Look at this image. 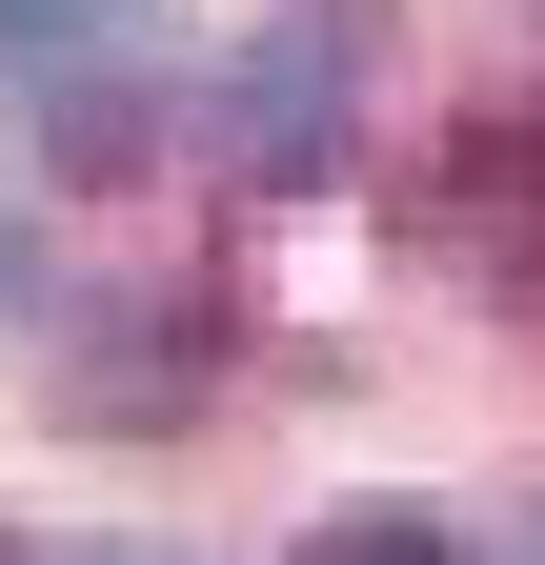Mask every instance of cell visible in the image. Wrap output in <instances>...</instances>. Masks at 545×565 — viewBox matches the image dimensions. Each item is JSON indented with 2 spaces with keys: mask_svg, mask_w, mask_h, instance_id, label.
<instances>
[{
  "mask_svg": "<svg viewBox=\"0 0 545 565\" xmlns=\"http://www.w3.org/2000/svg\"><path fill=\"white\" fill-rule=\"evenodd\" d=\"M202 384H223V303H202V282H121V303L61 343V424H101V445L182 424Z\"/></svg>",
  "mask_w": 545,
  "mask_h": 565,
  "instance_id": "obj_1",
  "label": "cell"
},
{
  "mask_svg": "<svg viewBox=\"0 0 545 565\" xmlns=\"http://www.w3.org/2000/svg\"><path fill=\"white\" fill-rule=\"evenodd\" d=\"M344 141H364L344 21H263V41L223 61V162H243V182H344Z\"/></svg>",
  "mask_w": 545,
  "mask_h": 565,
  "instance_id": "obj_2",
  "label": "cell"
},
{
  "mask_svg": "<svg viewBox=\"0 0 545 565\" xmlns=\"http://www.w3.org/2000/svg\"><path fill=\"white\" fill-rule=\"evenodd\" d=\"M445 243H485L505 282H545V102L464 121V162H445Z\"/></svg>",
  "mask_w": 545,
  "mask_h": 565,
  "instance_id": "obj_3",
  "label": "cell"
},
{
  "mask_svg": "<svg viewBox=\"0 0 545 565\" xmlns=\"http://www.w3.org/2000/svg\"><path fill=\"white\" fill-rule=\"evenodd\" d=\"M41 162H61V182H142V162H162V82H101V61H82V82L41 102Z\"/></svg>",
  "mask_w": 545,
  "mask_h": 565,
  "instance_id": "obj_4",
  "label": "cell"
},
{
  "mask_svg": "<svg viewBox=\"0 0 545 565\" xmlns=\"http://www.w3.org/2000/svg\"><path fill=\"white\" fill-rule=\"evenodd\" d=\"M284 565H464V525L445 505H344V525H303Z\"/></svg>",
  "mask_w": 545,
  "mask_h": 565,
  "instance_id": "obj_5",
  "label": "cell"
},
{
  "mask_svg": "<svg viewBox=\"0 0 545 565\" xmlns=\"http://www.w3.org/2000/svg\"><path fill=\"white\" fill-rule=\"evenodd\" d=\"M82 21H101V0H0V61H61Z\"/></svg>",
  "mask_w": 545,
  "mask_h": 565,
  "instance_id": "obj_6",
  "label": "cell"
},
{
  "mask_svg": "<svg viewBox=\"0 0 545 565\" xmlns=\"http://www.w3.org/2000/svg\"><path fill=\"white\" fill-rule=\"evenodd\" d=\"M0 323H41V223L0 202Z\"/></svg>",
  "mask_w": 545,
  "mask_h": 565,
  "instance_id": "obj_7",
  "label": "cell"
},
{
  "mask_svg": "<svg viewBox=\"0 0 545 565\" xmlns=\"http://www.w3.org/2000/svg\"><path fill=\"white\" fill-rule=\"evenodd\" d=\"M61 565H162V545H61Z\"/></svg>",
  "mask_w": 545,
  "mask_h": 565,
  "instance_id": "obj_8",
  "label": "cell"
},
{
  "mask_svg": "<svg viewBox=\"0 0 545 565\" xmlns=\"http://www.w3.org/2000/svg\"><path fill=\"white\" fill-rule=\"evenodd\" d=\"M505 565H545V505H525V525H505Z\"/></svg>",
  "mask_w": 545,
  "mask_h": 565,
  "instance_id": "obj_9",
  "label": "cell"
},
{
  "mask_svg": "<svg viewBox=\"0 0 545 565\" xmlns=\"http://www.w3.org/2000/svg\"><path fill=\"white\" fill-rule=\"evenodd\" d=\"M0 565H21V545H0Z\"/></svg>",
  "mask_w": 545,
  "mask_h": 565,
  "instance_id": "obj_10",
  "label": "cell"
}]
</instances>
